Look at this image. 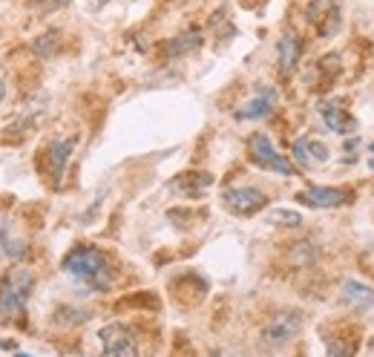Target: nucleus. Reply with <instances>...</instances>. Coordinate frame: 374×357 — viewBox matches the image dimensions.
Here are the masks:
<instances>
[{"label": "nucleus", "mask_w": 374, "mask_h": 357, "mask_svg": "<svg viewBox=\"0 0 374 357\" xmlns=\"http://www.w3.org/2000/svg\"><path fill=\"white\" fill-rule=\"evenodd\" d=\"M222 202L230 213H237V217H253V213H260L268 205V196L260 187L245 184V187H227L222 194Z\"/></svg>", "instance_id": "7"}, {"label": "nucleus", "mask_w": 374, "mask_h": 357, "mask_svg": "<svg viewBox=\"0 0 374 357\" xmlns=\"http://www.w3.org/2000/svg\"><path fill=\"white\" fill-rule=\"evenodd\" d=\"M268 222H274V225H285V228H297V225H302V217H299L297 210L274 207V210L268 213Z\"/></svg>", "instance_id": "17"}, {"label": "nucleus", "mask_w": 374, "mask_h": 357, "mask_svg": "<svg viewBox=\"0 0 374 357\" xmlns=\"http://www.w3.org/2000/svg\"><path fill=\"white\" fill-rule=\"evenodd\" d=\"M340 23H343L340 9H331L329 17H325V23H320V35H322V38H331V35L340 29Z\"/></svg>", "instance_id": "19"}, {"label": "nucleus", "mask_w": 374, "mask_h": 357, "mask_svg": "<svg viewBox=\"0 0 374 357\" xmlns=\"http://www.w3.org/2000/svg\"><path fill=\"white\" fill-rule=\"evenodd\" d=\"M61 271L69 274L73 279L89 285L92 291H107L112 282V271H110V259L101 248L96 245H75L69 248L61 259Z\"/></svg>", "instance_id": "1"}, {"label": "nucleus", "mask_w": 374, "mask_h": 357, "mask_svg": "<svg viewBox=\"0 0 374 357\" xmlns=\"http://www.w3.org/2000/svg\"><path fill=\"white\" fill-rule=\"evenodd\" d=\"M98 340H101V351L112 354V357H133L138 354V340L133 335V328L124 323H110L98 331Z\"/></svg>", "instance_id": "6"}, {"label": "nucleus", "mask_w": 374, "mask_h": 357, "mask_svg": "<svg viewBox=\"0 0 374 357\" xmlns=\"http://www.w3.org/2000/svg\"><path fill=\"white\" fill-rule=\"evenodd\" d=\"M274 101H276L274 87L256 84V95H253V99L245 107H239L237 112H233V118H237V122H260V118H268L271 115Z\"/></svg>", "instance_id": "9"}, {"label": "nucleus", "mask_w": 374, "mask_h": 357, "mask_svg": "<svg viewBox=\"0 0 374 357\" xmlns=\"http://www.w3.org/2000/svg\"><path fill=\"white\" fill-rule=\"evenodd\" d=\"M61 41H63V38H61V32H55V29H52V32H43L40 38H35L32 52H35L38 58H43V61H46V58H55V55L61 52Z\"/></svg>", "instance_id": "15"}, {"label": "nucleus", "mask_w": 374, "mask_h": 357, "mask_svg": "<svg viewBox=\"0 0 374 357\" xmlns=\"http://www.w3.org/2000/svg\"><path fill=\"white\" fill-rule=\"evenodd\" d=\"M368 153H374V141H371V145H368Z\"/></svg>", "instance_id": "24"}, {"label": "nucleus", "mask_w": 374, "mask_h": 357, "mask_svg": "<svg viewBox=\"0 0 374 357\" xmlns=\"http://www.w3.org/2000/svg\"><path fill=\"white\" fill-rule=\"evenodd\" d=\"M343 300L352 303L354 308H360V312H368V308H374V289L363 285L360 279H345L343 282Z\"/></svg>", "instance_id": "14"}, {"label": "nucleus", "mask_w": 374, "mask_h": 357, "mask_svg": "<svg viewBox=\"0 0 374 357\" xmlns=\"http://www.w3.org/2000/svg\"><path fill=\"white\" fill-rule=\"evenodd\" d=\"M308 153H311L317 161H325V159H329V150H325V145H320V141H308Z\"/></svg>", "instance_id": "21"}, {"label": "nucleus", "mask_w": 374, "mask_h": 357, "mask_svg": "<svg viewBox=\"0 0 374 357\" xmlns=\"http://www.w3.org/2000/svg\"><path fill=\"white\" fill-rule=\"evenodd\" d=\"M368 168H371V170H374V156H371V159H368Z\"/></svg>", "instance_id": "23"}, {"label": "nucleus", "mask_w": 374, "mask_h": 357, "mask_svg": "<svg viewBox=\"0 0 374 357\" xmlns=\"http://www.w3.org/2000/svg\"><path fill=\"white\" fill-rule=\"evenodd\" d=\"M299 52H302V38L294 32V29H285L276 41V66L279 73H291L299 61Z\"/></svg>", "instance_id": "10"}, {"label": "nucleus", "mask_w": 374, "mask_h": 357, "mask_svg": "<svg viewBox=\"0 0 374 357\" xmlns=\"http://www.w3.org/2000/svg\"><path fill=\"white\" fill-rule=\"evenodd\" d=\"M320 115H322L325 127H329L331 133H337V136H348V133L357 130V118L348 115V112H345L343 107H337V104H322V107H320Z\"/></svg>", "instance_id": "12"}, {"label": "nucleus", "mask_w": 374, "mask_h": 357, "mask_svg": "<svg viewBox=\"0 0 374 357\" xmlns=\"http://www.w3.org/2000/svg\"><path fill=\"white\" fill-rule=\"evenodd\" d=\"M299 205L306 207H340V205H348L352 202V194L348 190H340V187H320V184H311L306 190H299L294 196Z\"/></svg>", "instance_id": "8"}, {"label": "nucleus", "mask_w": 374, "mask_h": 357, "mask_svg": "<svg viewBox=\"0 0 374 357\" xmlns=\"http://www.w3.org/2000/svg\"><path fill=\"white\" fill-rule=\"evenodd\" d=\"M202 46V32L199 29H187L170 41L161 43V61H176V58H184V55H190L196 52Z\"/></svg>", "instance_id": "11"}, {"label": "nucleus", "mask_w": 374, "mask_h": 357, "mask_svg": "<svg viewBox=\"0 0 374 357\" xmlns=\"http://www.w3.org/2000/svg\"><path fill=\"white\" fill-rule=\"evenodd\" d=\"M291 156L294 161L299 164L302 170H308L311 168V153H308V138H297L294 141V147H291Z\"/></svg>", "instance_id": "18"}, {"label": "nucleus", "mask_w": 374, "mask_h": 357, "mask_svg": "<svg viewBox=\"0 0 374 357\" xmlns=\"http://www.w3.org/2000/svg\"><path fill=\"white\" fill-rule=\"evenodd\" d=\"M32 289H35V274L23 265L0 277V323H12L15 317L27 312Z\"/></svg>", "instance_id": "2"}, {"label": "nucleus", "mask_w": 374, "mask_h": 357, "mask_svg": "<svg viewBox=\"0 0 374 357\" xmlns=\"http://www.w3.org/2000/svg\"><path fill=\"white\" fill-rule=\"evenodd\" d=\"M73 150H75V138H55L46 145L40 161H38V168L43 170V176L50 179L52 184H61V176L66 170V164L69 159H73Z\"/></svg>", "instance_id": "5"}, {"label": "nucleus", "mask_w": 374, "mask_h": 357, "mask_svg": "<svg viewBox=\"0 0 374 357\" xmlns=\"http://www.w3.org/2000/svg\"><path fill=\"white\" fill-rule=\"evenodd\" d=\"M248 156L256 168H262V170H271V173H279V176H294V164L283 153H276L271 136H265V133H250L248 136Z\"/></svg>", "instance_id": "4"}, {"label": "nucleus", "mask_w": 374, "mask_h": 357, "mask_svg": "<svg viewBox=\"0 0 374 357\" xmlns=\"http://www.w3.org/2000/svg\"><path fill=\"white\" fill-rule=\"evenodd\" d=\"M302 326H306V314L299 308H283V312L271 314V320L265 323L262 328V343L271 346V349H283L285 343H291Z\"/></svg>", "instance_id": "3"}, {"label": "nucleus", "mask_w": 374, "mask_h": 357, "mask_svg": "<svg viewBox=\"0 0 374 357\" xmlns=\"http://www.w3.org/2000/svg\"><path fill=\"white\" fill-rule=\"evenodd\" d=\"M66 3L69 0H38V3H32V6H35L38 15H52L55 9H63Z\"/></svg>", "instance_id": "20"}, {"label": "nucleus", "mask_w": 374, "mask_h": 357, "mask_svg": "<svg viewBox=\"0 0 374 357\" xmlns=\"http://www.w3.org/2000/svg\"><path fill=\"white\" fill-rule=\"evenodd\" d=\"M6 92H9V87H6V78L0 75V107H3V101H6Z\"/></svg>", "instance_id": "22"}, {"label": "nucleus", "mask_w": 374, "mask_h": 357, "mask_svg": "<svg viewBox=\"0 0 374 357\" xmlns=\"http://www.w3.org/2000/svg\"><path fill=\"white\" fill-rule=\"evenodd\" d=\"M210 184H214V176H210V173H181V176L170 184V190H176V194H181V196H187V199H196V196L204 194Z\"/></svg>", "instance_id": "13"}, {"label": "nucleus", "mask_w": 374, "mask_h": 357, "mask_svg": "<svg viewBox=\"0 0 374 357\" xmlns=\"http://www.w3.org/2000/svg\"><path fill=\"white\" fill-rule=\"evenodd\" d=\"M0 245H3V254H6L9 259H20V256H27V251H29L27 242H23V240H15V236L9 233V222L0 228Z\"/></svg>", "instance_id": "16"}]
</instances>
